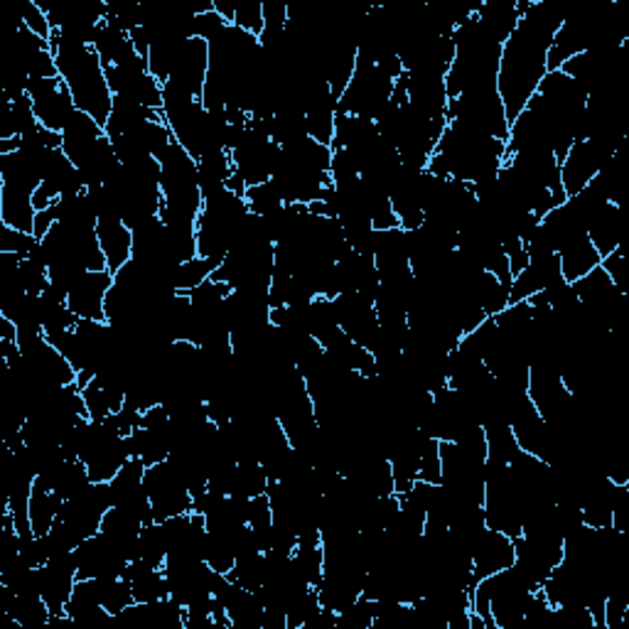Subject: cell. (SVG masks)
<instances>
[{
	"label": "cell",
	"instance_id": "1",
	"mask_svg": "<svg viewBox=\"0 0 629 629\" xmlns=\"http://www.w3.org/2000/svg\"><path fill=\"white\" fill-rule=\"evenodd\" d=\"M506 161V143L462 121H448L436 153L428 161V172L446 180L477 184L497 178Z\"/></svg>",
	"mask_w": 629,
	"mask_h": 629
},
{
	"label": "cell",
	"instance_id": "2",
	"mask_svg": "<svg viewBox=\"0 0 629 629\" xmlns=\"http://www.w3.org/2000/svg\"><path fill=\"white\" fill-rule=\"evenodd\" d=\"M586 108L588 97L576 85V79H570L561 69H553L543 77L539 91L526 104L524 114L539 126V131L551 143L553 155L561 163L570 151V145L582 138Z\"/></svg>",
	"mask_w": 629,
	"mask_h": 629
},
{
	"label": "cell",
	"instance_id": "3",
	"mask_svg": "<svg viewBox=\"0 0 629 629\" xmlns=\"http://www.w3.org/2000/svg\"><path fill=\"white\" fill-rule=\"evenodd\" d=\"M50 48L54 62H57L60 79L72 91L74 104L104 126L111 116V108H114V94L108 89L104 64H101L97 50L69 40L60 30H52Z\"/></svg>",
	"mask_w": 629,
	"mask_h": 629
},
{
	"label": "cell",
	"instance_id": "4",
	"mask_svg": "<svg viewBox=\"0 0 629 629\" xmlns=\"http://www.w3.org/2000/svg\"><path fill=\"white\" fill-rule=\"evenodd\" d=\"M545 54H549V48L522 33L519 27L502 44V57H499L497 69V94L502 99L509 126L516 121V116L526 108L531 97L539 91L543 77L549 74Z\"/></svg>",
	"mask_w": 629,
	"mask_h": 629
},
{
	"label": "cell",
	"instance_id": "5",
	"mask_svg": "<svg viewBox=\"0 0 629 629\" xmlns=\"http://www.w3.org/2000/svg\"><path fill=\"white\" fill-rule=\"evenodd\" d=\"M536 590L541 588L512 563L495 576L477 580V586L472 588V613L485 619L487 629L519 627L524 625L526 605Z\"/></svg>",
	"mask_w": 629,
	"mask_h": 629
},
{
	"label": "cell",
	"instance_id": "6",
	"mask_svg": "<svg viewBox=\"0 0 629 629\" xmlns=\"http://www.w3.org/2000/svg\"><path fill=\"white\" fill-rule=\"evenodd\" d=\"M248 215L246 200L224 190L217 197L205 200L194 227L197 236V256L221 264L236 242V231Z\"/></svg>",
	"mask_w": 629,
	"mask_h": 629
},
{
	"label": "cell",
	"instance_id": "7",
	"mask_svg": "<svg viewBox=\"0 0 629 629\" xmlns=\"http://www.w3.org/2000/svg\"><path fill=\"white\" fill-rule=\"evenodd\" d=\"M396 77H391L382 64L357 60V69L351 74L349 87L339 97L337 114L362 116L369 121H376L382 111L391 104Z\"/></svg>",
	"mask_w": 629,
	"mask_h": 629
},
{
	"label": "cell",
	"instance_id": "8",
	"mask_svg": "<svg viewBox=\"0 0 629 629\" xmlns=\"http://www.w3.org/2000/svg\"><path fill=\"white\" fill-rule=\"evenodd\" d=\"M448 121H462L477 131H485L499 141H509V124L497 87H477L462 91L448 101Z\"/></svg>",
	"mask_w": 629,
	"mask_h": 629
},
{
	"label": "cell",
	"instance_id": "9",
	"mask_svg": "<svg viewBox=\"0 0 629 629\" xmlns=\"http://www.w3.org/2000/svg\"><path fill=\"white\" fill-rule=\"evenodd\" d=\"M229 155L231 165H234V175L246 182V188H256V184H264L273 178L275 165L281 161V145L273 143L264 128L248 121L242 141L234 145V151Z\"/></svg>",
	"mask_w": 629,
	"mask_h": 629
},
{
	"label": "cell",
	"instance_id": "10",
	"mask_svg": "<svg viewBox=\"0 0 629 629\" xmlns=\"http://www.w3.org/2000/svg\"><path fill=\"white\" fill-rule=\"evenodd\" d=\"M114 506V492L108 483H89L77 497L64 499L57 519L77 536L79 541L99 534L104 514Z\"/></svg>",
	"mask_w": 629,
	"mask_h": 629
},
{
	"label": "cell",
	"instance_id": "11",
	"mask_svg": "<svg viewBox=\"0 0 629 629\" xmlns=\"http://www.w3.org/2000/svg\"><path fill=\"white\" fill-rule=\"evenodd\" d=\"M143 485L147 499H151L155 522H168L172 516L192 512V492L168 460L145 467Z\"/></svg>",
	"mask_w": 629,
	"mask_h": 629
},
{
	"label": "cell",
	"instance_id": "12",
	"mask_svg": "<svg viewBox=\"0 0 629 629\" xmlns=\"http://www.w3.org/2000/svg\"><path fill=\"white\" fill-rule=\"evenodd\" d=\"M615 153L617 151H613V147L593 141V138L573 143L566 157L561 161V188L566 192V197H573V194H578L582 188H588Z\"/></svg>",
	"mask_w": 629,
	"mask_h": 629
},
{
	"label": "cell",
	"instance_id": "13",
	"mask_svg": "<svg viewBox=\"0 0 629 629\" xmlns=\"http://www.w3.org/2000/svg\"><path fill=\"white\" fill-rule=\"evenodd\" d=\"M27 99L33 101L35 116L40 126L50 128V131L62 133L72 116L77 114V104H74L72 91L60 77L54 79H30L27 81Z\"/></svg>",
	"mask_w": 629,
	"mask_h": 629
},
{
	"label": "cell",
	"instance_id": "14",
	"mask_svg": "<svg viewBox=\"0 0 629 629\" xmlns=\"http://www.w3.org/2000/svg\"><path fill=\"white\" fill-rule=\"evenodd\" d=\"M79 580L89 578H121L128 566V559L111 543L104 534H94L74 549Z\"/></svg>",
	"mask_w": 629,
	"mask_h": 629
},
{
	"label": "cell",
	"instance_id": "15",
	"mask_svg": "<svg viewBox=\"0 0 629 629\" xmlns=\"http://www.w3.org/2000/svg\"><path fill=\"white\" fill-rule=\"evenodd\" d=\"M77 580L79 576L74 551L54 553V556H50V561L40 568V593L52 615H64V607L69 603Z\"/></svg>",
	"mask_w": 629,
	"mask_h": 629
},
{
	"label": "cell",
	"instance_id": "16",
	"mask_svg": "<svg viewBox=\"0 0 629 629\" xmlns=\"http://www.w3.org/2000/svg\"><path fill=\"white\" fill-rule=\"evenodd\" d=\"M332 308H335L339 330H345L357 345H362L367 349V345L372 342L378 330L374 300L364 298V295L357 291H349L337 295V298H332Z\"/></svg>",
	"mask_w": 629,
	"mask_h": 629
},
{
	"label": "cell",
	"instance_id": "17",
	"mask_svg": "<svg viewBox=\"0 0 629 629\" xmlns=\"http://www.w3.org/2000/svg\"><path fill=\"white\" fill-rule=\"evenodd\" d=\"M209 74V44L200 37L184 40L180 44L178 54H175L172 69L168 81L175 87H180L192 97H202V89L207 85Z\"/></svg>",
	"mask_w": 629,
	"mask_h": 629
},
{
	"label": "cell",
	"instance_id": "18",
	"mask_svg": "<svg viewBox=\"0 0 629 629\" xmlns=\"http://www.w3.org/2000/svg\"><path fill=\"white\" fill-rule=\"evenodd\" d=\"M114 285L111 271H87L67 293L69 310L79 320H106V295Z\"/></svg>",
	"mask_w": 629,
	"mask_h": 629
},
{
	"label": "cell",
	"instance_id": "19",
	"mask_svg": "<svg viewBox=\"0 0 629 629\" xmlns=\"http://www.w3.org/2000/svg\"><path fill=\"white\" fill-rule=\"evenodd\" d=\"M337 104L339 101L332 97L325 79H314L308 94H305V124H308V136L322 145L332 143L337 121Z\"/></svg>",
	"mask_w": 629,
	"mask_h": 629
},
{
	"label": "cell",
	"instance_id": "20",
	"mask_svg": "<svg viewBox=\"0 0 629 629\" xmlns=\"http://www.w3.org/2000/svg\"><path fill=\"white\" fill-rule=\"evenodd\" d=\"M514 559V539L489 529V526L472 543V573H475V580L489 578L495 573L509 568Z\"/></svg>",
	"mask_w": 629,
	"mask_h": 629
},
{
	"label": "cell",
	"instance_id": "21",
	"mask_svg": "<svg viewBox=\"0 0 629 629\" xmlns=\"http://www.w3.org/2000/svg\"><path fill=\"white\" fill-rule=\"evenodd\" d=\"M586 231L600 258H605L617 252L622 239L629 234V211L615 205V202H607V205L600 207L595 211V217L588 221Z\"/></svg>",
	"mask_w": 629,
	"mask_h": 629
},
{
	"label": "cell",
	"instance_id": "22",
	"mask_svg": "<svg viewBox=\"0 0 629 629\" xmlns=\"http://www.w3.org/2000/svg\"><path fill=\"white\" fill-rule=\"evenodd\" d=\"M97 236L111 273H116L118 268H124L133 258V231L126 227V221L116 211L99 217Z\"/></svg>",
	"mask_w": 629,
	"mask_h": 629
},
{
	"label": "cell",
	"instance_id": "23",
	"mask_svg": "<svg viewBox=\"0 0 629 629\" xmlns=\"http://www.w3.org/2000/svg\"><path fill=\"white\" fill-rule=\"evenodd\" d=\"M559 261H561V273H563V281L568 283H576L580 281L582 275H588L593 268L600 266V254L595 252L593 242H590L588 231H578V234H573L570 239H566L559 246Z\"/></svg>",
	"mask_w": 629,
	"mask_h": 629
},
{
	"label": "cell",
	"instance_id": "24",
	"mask_svg": "<svg viewBox=\"0 0 629 629\" xmlns=\"http://www.w3.org/2000/svg\"><path fill=\"white\" fill-rule=\"evenodd\" d=\"M475 21L489 40L504 44L519 23V5H516V0H485L477 5Z\"/></svg>",
	"mask_w": 629,
	"mask_h": 629
},
{
	"label": "cell",
	"instance_id": "25",
	"mask_svg": "<svg viewBox=\"0 0 629 629\" xmlns=\"http://www.w3.org/2000/svg\"><path fill=\"white\" fill-rule=\"evenodd\" d=\"M104 136H106L104 126L94 121V118L85 114V111H77L67 128L62 131V151L67 153L74 165H79L91 147H94Z\"/></svg>",
	"mask_w": 629,
	"mask_h": 629
},
{
	"label": "cell",
	"instance_id": "26",
	"mask_svg": "<svg viewBox=\"0 0 629 629\" xmlns=\"http://www.w3.org/2000/svg\"><path fill=\"white\" fill-rule=\"evenodd\" d=\"M128 446H131V455L141 458L145 467L165 462L175 450V431L172 423L163 425V428H138L128 436Z\"/></svg>",
	"mask_w": 629,
	"mask_h": 629
},
{
	"label": "cell",
	"instance_id": "27",
	"mask_svg": "<svg viewBox=\"0 0 629 629\" xmlns=\"http://www.w3.org/2000/svg\"><path fill=\"white\" fill-rule=\"evenodd\" d=\"M124 578L131 582L136 603H155V600H163V598L170 595L165 570L163 568H153L151 563H145L141 559L128 561V566L124 570Z\"/></svg>",
	"mask_w": 629,
	"mask_h": 629
},
{
	"label": "cell",
	"instance_id": "28",
	"mask_svg": "<svg viewBox=\"0 0 629 629\" xmlns=\"http://www.w3.org/2000/svg\"><path fill=\"white\" fill-rule=\"evenodd\" d=\"M64 613H67L77 625H99V622H106V619H114L108 615V609L101 605L94 578L77 580L69 603L67 607H64Z\"/></svg>",
	"mask_w": 629,
	"mask_h": 629
},
{
	"label": "cell",
	"instance_id": "29",
	"mask_svg": "<svg viewBox=\"0 0 629 629\" xmlns=\"http://www.w3.org/2000/svg\"><path fill=\"white\" fill-rule=\"evenodd\" d=\"M87 406V419L89 421H106L108 415H114L124 409L126 391L118 386H111L101 378H91V382L81 388Z\"/></svg>",
	"mask_w": 629,
	"mask_h": 629
},
{
	"label": "cell",
	"instance_id": "30",
	"mask_svg": "<svg viewBox=\"0 0 629 629\" xmlns=\"http://www.w3.org/2000/svg\"><path fill=\"white\" fill-rule=\"evenodd\" d=\"M293 566L310 588L318 586L325 573V551H322L320 531L298 536V545L293 551Z\"/></svg>",
	"mask_w": 629,
	"mask_h": 629
},
{
	"label": "cell",
	"instance_id": "31",
	"mask_svg": "<svg viewBox=\"0 0 629 629\" xmlns=\"http://www.w3.org/2000/svg\"><path fill=\"white\" fill-rule=\"evenodd\" d=\"M94 50L104 67H118V64H124L138 54L131 42V35L116 30V27H111L106 23L99 27Z\"/></svg>",
	"mask_w": 629,
	"mask_h": 629
},
{
	"label": "cell",
	"instance_id": "32",
	"mask_svg": "<svg viewBox=\"0 0 629 629\" xmlns=\"http://www.w3.org/2000/svg\"><path fill=\"white\" fill-rule=\"evenodd\" d=\"M62 509V499L50 492V489L42 487H33V497H30V524H33V534L35 536H44L50 534V529L57 522Z\"/></svg>",
	"mask_w": 629,
	"mask_h": 629
},
{
	"label": "cell",
	"instance_id": "33",
	"mask_svg": "<svg viewBox=\"0 0 629 629\" xmlns=\"http://www.w3.org/2000/svg\"><path fill=\"white\" fill-rule=\"evenodd\" d=\"M483 431L487 440V460L509 465V462L522 452L519 442H516L512 433V425L509 423H489V425H483Z\"/></svg>",
	"mask_w": 629,
	"mask_h": 629
},
{
	"label": "cell",
	"instance_id": "34",
	"mask_svg": "<svg viewBox=\"0 0 629 629\" xmlns=\"http://www.w3.org/2000/svg\"><path fill=\"white\" fill-rule=\"evenodd\" d=\"M268 485H271V479H268L261 462H239L234 470V479H231L229 495L254 499L266 495Z\"/></svg>",
	"mask_w": 629,
	"mask_h": 629
},
{
	"label": "cell",
	"instance_id": "35",
	"mask_svg": "<svg viewBox=\"0 0 629 629\" xmlns=\"http://www.w3.org/2000/svg\"><path fill=\"white\" fill-rule=\"evenodd\" d=\"M227 576L239 582V586L246 590H256L264 586L266 580V553L264 551H242L236 556L234 568H231Z\"/></svg>",
	"mask_w": 629,
	"mask_h": 629
},
{
	"label": "cell",
	"instance_id": "36",
	"mask_svg": "<svg viewBox=\"0 0 629 629\" xmlns=\"http://www.w3.org/2000/svg\"><path fill=\"white\" fill-rule=\"evenodd\" d=\"M99 588L101 605L108 609L111 617L121 615L126 607H131L136 603L133 588L124 576L121 578H94Z\"/></svg>",
	"mask_w": 629,
	"mask_h": 629
},
{
	"label": "cell",
	"instance_id": "37",
	"mask_svg": "<svg viewBox=\"0 0 629 629\" xmlns=\"http://www.w3.org/2000/svg\"><path fill=\"white\" fill-rule=\"evenodd\" d=\"M138 559L151 563L153 568H163L168 559V541L161 522H151L141 529V541H138Z\"/></svg>",
	"mask_w": 629,
	"mask_h": 629
},
{
	"label": "cell",
	"instance_id": "38",
	"mask_svg": "<svg viewBox=\"0 0 629 629\" xmlns=\"http://www.w3.org/2000/svg\"><path fill=\"white\" fill-rule=\"evenodd\" d=\"M217 261H209V258H202V256H194L190 261H182L178 266V271H175V288L178 293H190L197 288V285L205 283L207 279H211V273L217 271Z\"/></svg>",
	"mask_w": 629,
	"mask_h": 629
},
{
	"label": "cell",
	"instance_id": "39",
	"mask_svg": "<svg viewBox=\"0 0 629 629\" xmlns=\"http://www.w3.org/2000/svg\"><path fill=\"white\" fill-rule=\"evenodd\" d=\"M376 617V600L359 595L355 605L342 609L337 615V629H372Z\"/></svg>",
	"mask_w": 629,
	"mask_h": 629
},
{
	"label": "cell",
	"instance_id": "40",
	"mask_svg": "<svg viewBox=\"0 0 629 629\" xmlns=\"http://www.w3.org/2000/svg\"><path fill=\"white\" fill-rule=\"evenodd\" d=\"M244 200H246L248 211H252V215H258V217L271 215V211L281 209L285 205V202L281 200V194L275 192V188L271 184V180L264 182V184H256V188H248L244 194Z\"/></svg>",
	"mask_w": 629,
	"mask_h": 629
},
{
	"label": "cell",
	"instance_id": "41",
	"mask_svg": "<svg viewBox=\"0 0 629 629\" xmlns=\"http://www.w3.org/2000/svg\"><path fill=\"white\" fill-rule=\"evenodd\" d=\"M234 27L252 35L264 33V0H234Z\"/></svg>",
	"mask_w": 629,
	"mask_h": 629
},
{
	"label": "cell",
	"instance_id": "42",
	"mask_svg": "<svg viewBox=\"0 0 629 629\" xmlns=\"http://www.w3.org/2000/svg\"><path fill=\"white\" fill-rule=\"evenodd\" d=\"M320 609H322V605H320L318 590H314V588L305 590L300 598L293 600V605L288 607V613H285V617H288V629H303L314 615L320 613Z\"/></svg>",
	"mask_w": 629,
	"mask_h": 629
},
{
	"label": "cell",
	"instance_id": "43",
	"mask_svg": "<svg viewBox=\"0 0 629 629\" xmlns=\"http://www.w3.org/2000/svg\"><path fill=\"white\" fill-rule=\"evenodd\" d=\"M37 242H40V239L30 234V231L0 224V254H15L21 258H27Z\"/></svg>",
	"mask_w": 629,
	"mask_h": 629
},
{
	"label": "cell",
	"instance_id": "44",
	"mask_svg": "<svg viewBox=\"0 0 629 629\" xmlns=\"http://www.w3.org/2000/svg\"><path fill=\"white\" fill-rule=\"evenodd\" d=\"M21 279L23 288L30 295H42L50 288V268L44 264H37L33 258H23L21 261Z\"/></svg>",
	"mask_w": 629,
	"mask_h": 629
},
{
	"label": "cell",
	"instance_id": "45",
	"mask_svg": "<svg viewBox=\"0 0 629 629\" xmlns=\"http://www.w3.org/2000/svg\"><path fill=\"white\" fill-rule=\"evenodd\" d=\"M442 477V462H440V440L431 438L428 446L423 450L421 467H419V479L431 485H440Z\"/></svg>",
	"mask_w": 629,
	"mask_h": 629
},
{
	"label": "cell",
	"instance_id": "46",
	"mask_svg": "<svg viewBox=\"0 0 629 629\" xmlns=\"http://www.w3.org/2000/svg\"><path fill=\"white\" fill-rule=\"evenodd\" d=\"M21 23H25L27 27H30V30H33L35 35H40L42 40H50V37H52L50 17H48V13L42 11L40 5L35 3V0H27V3L23 5V11H21Z\"/></svg>",
	"mask_w": 629,
	"mask_h": 629
},
{
	"label": "cell",
	"instance_id": "47",
	"mask_svg": "<svg viewBox=\"0 0 629 629\" xmlns=\"http://www.w3.org/2000/svg\"><path fill=\"white\" fill-rule=\"evenodd\" d=\"M288 25V3L264 0V30H285Z\"/></svg>",
	"mask_w": 629,
	"mask_h": 629
},
{
	"label": "cell",
	"instance_id": "48",
	"mask_svg": "<svg viewBox=\"0 0 629 629\" xmlns=\"http://www.w3.org/2000/svg\"><path fill=\"white\" fill-rule=\"evenodd\" d=\"M57 224V217H54V209L50 207V209H40L35 215V224H33V234L37 236V239H44L48 236V231Z\"/></svg>",
	"mask_w": 629,
	"mask_h": 629
}]
</instances>
